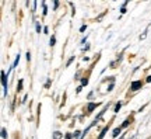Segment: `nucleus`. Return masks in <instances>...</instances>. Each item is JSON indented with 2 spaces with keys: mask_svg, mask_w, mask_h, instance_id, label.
<instances>
[{
  "mask_svg": "<svg viewBox=\"0 0 151 139\" xmlns=\"http://www.w3.org/2000/svg\"><path fill=\"white\" fill-rule=\"evenodd\" d=\"M141 87H143V82L141 80H134V82H132V84H130V90L137 91L139 89H141Z\"/></svg>",
  "mask_w": 151,
  "mask_h": 139,
  "instance_id": "obj_1",
  "label": "nucleus"
},
{
  "mask_svg": "<svg viewBox=\"0 0 151 139\" xmlns=\"http://www.w3.org/2000/svg\"><path fill=\"white\" fill-rule=\"evenodd\" d=\"M1 83H3L4 96H6V94H7V76H6V72H1Z\"/></svg>",
  "mask_w": 151,
  "mask_h": 139,
  "instance_id": "obj_2",
  "label": "nucleus"
},
{
  "mask_svg": "<svg viewBox=\"0 0 151 139\" xmlns=\"http://www.w3.org/2000/svg\"><path fill=\"white\" fill-rule=\"evenodd\" d=\"M98 106H99L98 103H90V104L87 106V114H91V112L94 111V110H95Z\"/></svg>",
  "mask_w": 151,
  "mask_h": 139,
  "instance_id": "obj_3",
  "label": "nucleus"
},
{
  "mask_svg": "<svg viewBox=\"0 0 151 139\" xmlns=\"http://www.w3.org/2000/svg\"><path fill=\"white\" fill-rule=\"evenodd\" d=\"M120 131H122L120 128H115V129H113V132H112V136H113V138H118V135L120 134Z\"/></svg>",
  "mask_w": 151,
  "mask_h": 139,
  "instance_id": "obj_4",
  "label": "nucleus"
},
{
  "mask_svg": "<svg viewBox=\"0 0 151 139\" xmlns=\"http://www.w3.org/2000/svg\"><path fill=\"white\" fill-rule=\"evenodd\" d=\"M108 128H109V125H108V127H105V128L102 129V132L99 134V136H98V139H102L104 136H105V134H106V131H108Z\"/></svg>",
  "mask_w": 151,
  "mask_h": 139,
  "instance_id": "obj_5",
  "label": "nucleus"
},
{
  "mask_svg": "<svg viewBox=\"0 0 151 139\" xmlns=\"http://www.w3.org/2000/svg\"><path fill=\"white\" fill-rule=\"evenodd\" d=\"M18 62H20V55H17L16 56V60H14V63H13V66H11V69H14L17 65H18Z\"/></svg>",
  "mask_w": 151,
  "mask_h": 139,
  "instance_id": "obj_6",
  "label": "nucleus"
},
{
  "mask_svg": "<svg viewBox=\"0 0 151 139\" xmlns=\"http://www.w3.org/2000/svg\"><path fill=\"white\" fill-rule=\"evenodd\" d=\"M120 107H122V103L119 101L118 104L115 106V110H113V111H115V112H119V110H120Z\"/></svg>",
  "mask_w": 151,
  "mask_h": 139,
  "instance_id": "obj_7",
  "label": "nucleus"
},
{
  "mask_svg": "<svg viewBox=\"0 0 151 139\" xmlns=\"http://www.w3.org/2000/svg\"><path fill=\"white\" fill-rule=\"evenodd\" d=\"M73 60H74V56H71V58L69 59V60H67V63H66V68H69V66H70V65L73 63Z\"/></svg>",
  "mask_w": 151,
  "mask_h": 139,
  "instance_id": "obj_8",
  "label": "nucleus"
},
{
  "mask_svg": "<svg viewBox=\"0 0 151 139\" xmlns=\"http://www.w3.org/2000/svg\"><path fill=\"white\" fill-rule=\"evenodd\" d=\"M22 83H24V80H20V83H18V87H17V91H21L22 90Z\"/></svg>",
  "mask_w": 151,
  "mask_h": 139,
  "instance_id": "obj_9",
  "label": "nucleus"
},
{
  "mask_svg": "<svg viewBox=\"0 0 151 139\" xmlns=\"http://www.w3.org/2000/svg\"><path fill=\"white\" fill-rule=\"evenodd\" d=\"M1 138H3V139L7 138V134H6V129H4V128L1 129Z\"/></svg>",
  "mask_w": 151,
  "mask_h": 139,
  "instance_id": "obj_10",
  "label": "nucleus"
},
{
  "mask_svg": "<svg viewBox=\"0 0 151 139\" xmlns=\"http://www.w3.org/2000/svg\"><path fill=\"white\" fill-rule=\"evenodd\" d=\"M80 134H81L80 131H76L74 134H73V136H74V138H81V136H80Z\"/></svg>",
  "mask_w": 151,
  "mask_h": 139,
  "instance_id": "obj_11",
  "label": "nucleus"
},
{
  "mask_svg": "<svg viewBox=\"0 0 151 139\" xmlns=\"http://www.w3.org/2000/svg\"><path fill=\"white\" fill-rule=\"evenodd\" d=\"M129 124H130V118H127V119H126V121H124V122H123V125H122V127H123V128H124V127H127Z\"/></svg>",
  "mask_w": 151,
  "mask_h": 139,
  "instance_id": "obj_12",
  "label": "nucleus"
},
{
  "mask_svg": "<svg viewBox=\"0 0 151 139\" xmlns=\"http://www.w3.org/2000/svg\"><path fill=\"white\" fill-rule=\"evenodd\" d=\"M60 136H62V134H60V132H55V135H53V138H55V139H59Z\"/></svg>",
  "mask_w": 151,
  "mask_h": 139,
  "instance_id": "obj_13",
  "label": "nucleus"
},
{
  "mask_svg": "<svg viewBox=\"0 0 151 139\" xmlns=\"http://www.w3.org/2000/svg\"><path fill=\"white\" fill-rule=\"evenodd\" d=\"M55 42H56V38H55V37H52V38H50V47H53V45H55Z\"/></svg>",
  "mask_w": 151,
  "mask_h": 139,
  "instance_id": "obj_14",
  "label": "nucleus"
},
{
  "mask_svg": "<svg viewBox=\"0 0 151 139\" xmlns=\"http://www.w3.org/2000/svg\"><path fill=\"white\" fill-rule=\"evenodd\" d=\"M81 84L87 86V84H88V79H83V80H81Z\"/></svg>",
  "mask_w": 151,
  "mask_h": 139,
  "instance_id": "obj_15",
  "label": "nucleus"
},
{
  "mask_svg": "<svg viewBox=\"0 0 151 139\" xmlns=\"http://www.w3.org/2000/svg\"><path fill=\"white\" fill-rule=\"evenodd\" d=\"M37 32L41 34V25H39V23H37Z\"/></svg>",
  "mask_w": 151,
  "mask_h": 139,
  "instance_id": "obj_16",
  "label": "nucleus"
},
{
  "mask_svg": "<svg viewBox=\"0 0 151 139\" xmlns=\"http://www.w3.org/2000/svg\"><path fill=\"white\" fill-rule=\"evenodd\" d=\"M49 86H50V79H48V82H46V83H45V87H46V89H48Z\"/></svg>",
  "mask_w": 151,
  "mask_h": 139,
  "instance_id": "obj_17",
  "label": "nucleus"
},
{
  "mask_svg": "<svg viewBox=\"0 0 151 139\" xmlns=\"http://www.w3.org/2000/svg\"><path fill=\"white\" fill-rule=\"evenodd\" d=\"M73 138V134H66V139H71Z\"/></svg>",
  "mask_w": 151,
  "mask_h": 139,
  "instance_id": "obj_18",
  "label": "nucleus"
},
{
  "mask_svg": "<svg viewBox=\"0 0 151 139\" xmlns=\"http://www.w3.org/2000/svg\"><path fill=\"white\" fill-rule=\"evenodd\" d=\"M120 13H122V14H124V13H126V7H122V9H120Z\"/></svg>",
  "mask_w": 151,
  "mask_h": 139,
  "instance_id": "obj_19",
  "label": "nucleus"
},
{
  "mask_svg": "<svg viewBox=\"0 0 151 139\" xmlns=\"http://www.w3.org/2000/svg\"><path fill=\"white\" fill-rule=\"evenodd\" d=\"M113 90V83L112 84H109V87H108V91H112Z\"/></svg>",
  "mask_w": 151,
  "mask_h": 139,
  "instance_id": "obj_20",
  "label": "nucleus"
},
{
  "mask_svg": "<svg viewBox=\"0 0 151 139\" xmlns=\"http://www.w3.org/2000/svg\"><path fill=\"white\" fill-rule=\"evenodd\" d=\"M86 28H87V25H81V28H80V31L83 32V31H86Z\"/></svg>",
  "mask_w": 151,
  "mask_h": 139,
  "instance_id": "obj_21",
  "label": "nucleus"
},
{
  "mask_svg": "<svg viewBox=\"0 0 151 139\" xmlns=\"http://www.w3.org/2000/svg\"><path fill=\"white\" fill-rule=\"evenodd\" d=\"M27 60H31V54H29V52L27 54Z\"/></svg>",
  "mask_w": 151,
  "mask_h": 139,
  "instance_id": "obj_22",
  "label": "nucleus"
},
{
  "mask_svg": "<svg viewBox=\"0 0 151 139\" xmlns=\"http://www.w3.org/2000/svg\"><path fill=\"white\" fill-rule=\"evenodd\" d=\"M81 89H83V86H78V87H77V93H80Z\"/></svg>",
  "mask_w": 151,
  "mask_h": 139,
  "instance_id": "obj_23",
  "label": "nucleus"
},
{
  "mask_svg": "<svg viewBox=\"0 0 151 139\" xmlns=\"http://www.w3.org/2000/svg\"><path fill=\"white\" fill-rule=\"evenodd\" d=\"M150 82H151V75L148 76V77H147V83H150Z\"/></svg>",
  "mask_w": 151,
  "mask_h": 139,
  "instance_id": "obj_24",
  "label": "nucleus"
}]
</instances>
